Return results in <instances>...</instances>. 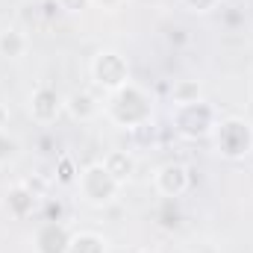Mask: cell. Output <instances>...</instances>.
Wrapping results in <instances>:
<instances>
[{"mask_svg": "<svg viewBox=\"0 0 253 253\" xmlns=\"http://www.w3.org/2000/svg\"><path fill=\"white\" fill-rule=\"evenodd\" d=\"M103 115L112 124L126 126V129L147 126L150 118H153V100H150V94L144 88L126 83L124 88H118V91L109 94V100L103 103Z\"/></svg>", "mask_w": 253, "mask_h": 253, "instance_id": "cell-1", "label": "cell"}, {"mask_svg": "<svg viewBox=\"0 0 253 253\" xmlns=\"http://www.w3.org/2000/svg\"><path fill=\"white\" fill-rule=\"evenodd\" d=\"M77 189H80V197L91 206H109L118 194H121V183L103 168V162H91L85 165L80 174H77Z\"/></svg>", "mask_w": 253, "mask_h": 253, "instance_id": "cell-2", "label": "cell"}, {"mask_svg": "<svg viewBox=\"0 0 253 253\" xmlns=\"http://www.w3.org/2000/svg\"><path fill=\"white\" fill-rule=\"evenodd\" d=\"M221 124L218 118V109L206 100H197V103H186V106H174V129L189 138V141H197V138H206L215 132V126Z\"/></svg>", "mask_w": 253, "mask_h": 253, "instance_id": "cell-3", "label": "cell"}, {"mask_svg": "<svg viewBox=\"0 0 253 253\" xmlns=\"http://www.w3.org/2000/svg\"><path fill=\"white\" fill-rule=\"evenodd\" d=\"M212 135H215L218 153L227 159H245L253 150V126L245 118H236V115L221 118V124L215 126Z\"/></svg>", "mask_w": 253, "mask_h": 253, "instance_id": "cell-4", "label": "cell"}, {"mask_svg": "<svg viewBox=\"0 0 253 253\" xmlns=\"http://www.w3.org/2000/svg\"><path fill=\"white\" fill-rule=\"evenodd\" d=\"M88 71H91L94 85L103 88L106 94L124 88L129 83V62H126L124 53H118V50H97Z\"/></svg>", "mask_w": 253, "mask_h": 253, "instance_id": "cell-5", "label": "cell"}, {"mask_svg": "<svg viewBox=\"0 0 253 253\" xmlns=\"http://www.w3.org/2000/svg\"><path fill=\"white\" fill-rule=\"evenodd\" d=\"M62 112H65V97L53 85L42 83V85L33 88V94H30V115H33L36 124H44V126L53 124Z\"/></svg>", "mask_w": 253, "mask_h": 253, "instance_id": "cell-6", "label": "cell"}, {"mask_svg": "<svg viewBox=\"0 0 253 253\" xmlns=\"http://www.w3.org/2000/svg\"><path fill=\"white\" fill-rule=\"evenodd\" d=\"M71 230L59 218H47L33 230V251L36 253H68L71 248Z\"/></svg>", "mask_w": 253, "mask_h": 253, "instance_id": "cell-7", "label": "cell"}, {"mask_svg": "<svg viewBox=\"0 0 253 253\" xmlns=\"http://www.w3.org/2000/svg\"><path fill=\"white\" fill-rule=\"evenodd\" d=\"M153 186L162 197L174 200V197H183L191 189V171L189 165L183 162H165L156 174H153Z\"/></svg>", "mask_w": 253, "mask_h": 253, "instance_id": "cell-8", "label": "cell"}, {"mask_svg": "<svg viewBox=\"0 0 253 253\" xmlns=\"http://www.w3.org/2000/svg\"><path fill=\"white\" fill-rule=\"evenodd\" d=\"M65 112L74 121H94L103 112V103L91 94V91H71L65 97Z\"/></svg>", "mask_w": 253, "mask_h": 253, "instance_id": "cell-9", "label": "cell"}, {"mask_svg": "<svg viewBox=\"0 0 253 253\" xmlns=\"http://www.w3.org/2000/svg\"><path fill=\"white\" fill-rule=\"evenodd\" d=\"M30 53V36L21 27H3L0 30V59L18 62Z\"/></svg>", "mask_w": 253, "mask_h": 253, "instance_id": "cell-10", "label": "cell"}, {"mask_svg": "<svg viewBox=\"0 0 253 253\" xmlns=\"http://www.w3.org/2000/svg\"><path fill=\"white\" fill-rule=\"evenodd\" d=\"M100 162H103V168H106L121 186H126V183L135 177V168H138V162H135V156H132L129 150H109Z\"/></svg>", "mask_w": 253, "mask_h": 253, "instance_id": "cell-11", "label": "cell"}, {"mask_svg": "<svg viewBox=\"0 0 253 253\" xmlns=\"http://www.w3.org/2000/svg\"><path fill=\"white\" fill-rule=\"evenodd\" d=\"M36 194L27 189L24 183H18V186H12V189L6 191V212L15 218V221H27L30 215H33V209H36Z\"/></svg>", "mask_w": 253, "mask_h": 253, "instance_id": "cell-12", "label": "cell"}, {"mask_svg": "<svg viewBox=\"0 0 253 253\" xmlns=\"http://www.w3.org/2000/svg\"><path fill=\"white\" fill-rule=\"evenodd\" d=\"M171 100H174V106H186V103L203 100V85H200V80H177L174 88H171Z\"/></svg>", "mask_w": 253, "mask_h": 253, "instance_id": "cell-13", "label": "cell"}, {"mask_svg": "<svg viewBox=\"0 0 253 253\" xmlns=\"http://www.w3.org/2000/svg\"><path fill=\"white\" fill-rule=\"evenodd\" d=\"M68 253H106V239L97 233H74Z\"/></svg>", "mask_w": 253, "mask_h": 253, "instance_id": "cell-14", "label": "cell"}, {"mask_svg": "<svg viewBox=\"0 0 253 253\" xmlns=\"http://www.w3.org/2000/svg\"><path fill=\"white\" fill-rule=\"evenodd\" d=\"M18 156V141L12 138V135H6V132H0V165H6V162H12Z\"/></svg>", "mask_w": 253, "mask_h": 253, "instance_id": "cell-15", "label": "cell"}, {"mask_svg": "<svg viewBox=\"0 0 253 253\" xmlns=\"http://www.w3.org/2000/svg\"><path fill=\"white\" fill-rule=\"evenodd\" d=\"M189 12H194V15H206V12H212V9H218V3L221 0H180Z\"/></svg>", "mask_w": 253, "mask_h": 253, "instance_id": "cell-16", "label": "cell"}, {"mask_svg": "<svg viewBox=\"0 0 253 253\" xmlns=\"http://www.w3.org/2000/svg\"><path fill=\"white\" fill-rule=\"evenodd\" d=\"M56 3H59V9L71 12V15H80L85 6H91V0H56Z\"/></svg>", "mask_w": 253, "mask_h": 253, "instance_id": "cell-17", "label": "cell"}, {"mask_svg": "<svg viewBox=\"0 0 253 253\" xmlns=\"http://www.w3.org/2000/svg\"><path fill=\"white\" fill-rule=\"evenodd\" d=\"M24 186H27V189L33 191L36 197H44V191H47V183H44L42 177H33V180H24Z\"/></svg>", "mask_w": 253, "mask_h": 253, "instance_id": "cell-18", "label": "cell"}, {"mask_svg": "<svg viewBox=\"0 0 253 253\" xmlns=\"http://www.w3.org/2000/svg\"><path fill=\"white\" fill-rule=\"evenodd\" d=\"M91 3H94L97 9H106V12H115V9H118V6H121L124 0H91Z\"/></svg>", "mask_w": 253, "mask_h": 253, "instance_id": "cell-19", "label": "cell"}, {"mask_svg": "<svg viewBox=\"0 0 253 253\" xmlns=\"http://www.w3.org/2000/svg\"><path fill=\"white\" fill-rule=\"evenodd\" d=\"M9 118H12L9 106H6V103H0V132H6V126H9Z\"/></svg>", "mask_w": 253, "mask_h": 253, "instance_id": "cell-20", "label": "cell"}, {"mask_svg": "<svg viewBox=\"0 0 253 253\" xmlns=\"http://www.w3.org/2000/svg\"><path fill=\"white\" fill-rule=\"evenodd\" d=\"M132 253H153V251H147V248H138V251H132Z\"/></svg>", "mask_w": 253, "mask_h": 253, "instance_id": "cell-21", "label": "cell"}]
</instances>
